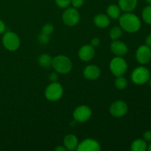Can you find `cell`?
<instances>
[{"instance_id": "1", "label": "cell", "mask_w": 151, "mask_h": 151, "mask_svg": "<svg viewBox=\"0 0 151 151\" xmlns=\"http://www.w3.org/2000/svg\"><path fill=\"white\" fill-rule=\"evenodd\" d=\"M119 26L123 30L129 33H134L139 30L141 21L137 15L131 13H125L119 18Z\"/></svg>"}, {"instance_id": "2", "label": "cell", "mask_w": 151, "mask_h": 151, "mask_svg": "<svg viewBox=\"0 0 151 151\" xmlns=\"http://www.w3.org/2000/svg\"><path fill=\"white\" fill-rule=\"evenodd\" d=\"M51 66L58 73L67 74L72 70V63L67 56L59 55L53 58Z\"/></svg>"}, {"instance_id": "3", "label": "cell", "mask_w": 151, "mask_h": 151, "mask_svg": "<svg viewBox=\"0 0 151 151\" xmlns=\"http://www.w3.org/2000/svg\"><path fill=\"white\" fill-rule=\"evenodd\" d=\"M131 81L137 85H143L149 81L150 72L148 69L142 66H138L133 70L131 75Z\"/></svg>"}, {"instance_id": "4", "label": "cell", "mask_w": 151, "mask_h": 151, "mask_svg": "<svg viewBox=\"0 0 151 151\" xmlns=\"http://www.w3.org/2000/svg\"><path fill=\"white\" fill-rule=\"evenodd\" d=\"M63 94V88L60 83L52 82L48 85L45 90V97L50 101H58Z\"/></svg>"}, {"instance_id": "5", "label": "cell", "mask_w": 151, "mask_h": 151, "mask_svg": "<svg viewBox=\"0 0 151 151\" xmlns=\"http://www.w3.org/2000/svg\"><path fill=\"white\" fill-rule=\"evenodd\" d=\"M20 38L15 32L8 31L2 37V44L6 50L9 51H16L20 46Z\"/></svg>"}, {"instance_id": "6", "label": "cell", "mask_w": 151, "mask_h": 151, "mask_svg": "<svg viewBox=\"0 0 151 151\" xmlns=\"http://www.w3.org/2000/svg\"><path fill=\"white\" fill-rule=\"evenodd\" d=\"M109 68L111 73L114 76H121L126 72L128 69V63L126 60L122 57L116 56L111 60Z\"/></svg>"}, {"instance_id": "7", "label": "cell", "mask_w": 151, "mask_h": 151, "mask_svg": "<svg viewBox=\"0 0 151 151\" xmlns=\"http://www.w3.org/2000/svg\"><path fill=\"white\" fill-rule=\"evenodd\" d=\"M81 19V16L75 7H67L62 14V21L66 25L69 27H73L78 24Z\"/></svg>"}, {"instance_id": "8", "label": "cell", "mask_w": 151, "mask_h": 151, "mask_svg": "<svg viewBox=\"0 0 151 151\" xmlns=\"http://www.w3.org/2000/svg\"><path fill=\"white\" fill-rule=\"evenodd\" d=\"M128 110V105L122 100L115 101L111 105L109 108V112L114 117H122L127 114Z\"/></svg>"}, {"instance_id": "9", "label": "cell", "mask_w": 151, "mask_h": 151, "mask_svg": "<svg viewBox=\"0 0 151 151\" xmlns=\"http://www.w3.org/2000/svg\"><path fill=\"white\" fill-rule=\"evenodd\" d=\"M92 111L87 106H81L73 112V118L78 122H85L91 118Z\"/></svg>"}, {"instance_id": "10", "label": "cell", "mask_w": 151, "mask_h": 151, "mask_svg": "<svg viewBox=\"0 0 151 151\" xmlns=\"http://www.w3.org/2000/svg\"><path fill=\"white\" fill-rule=\"evenodd\" d=\"M136 58L137 61L144 65L151 60V48L148 46L142 45L137 49L136 52Z\"/></svg>"}, {"instance_id": "11", "label": "cell", "mask_w": 151, "mask_h": 151, "mask_svg": "<svg viewBox=\"0 0 151 151\" xmlns=\"http://www.w3.org/2000/svg\"><path fill=\"white\" fill-rule=\"evenodd\" d=\"M101 150L100 145L97 140L94 139L88 138L84 139L78 144V151H100Z\"/></svg>"}, {"instance_id": "12", "label": "cell", "mask_w": 151, "mask_h": 151, "mask_svg": "<svg viewBox=\"0 0 151 151\" xmlns=\"http://www.w3.org/2000/svg\"><path fill=\"white\" fill-rule=\"evenodd\" d=\"M94 55H95V50H94V47H92L91 44L83 46L78 51L79 58L85 62L92 60L94 57Z\"/></svg>"}, {"instance_id": "13", "label": "cell", "mask_w": 151, "mask_h": 151, "mask_svg": "<svg viewBox=\"0 0 151 151\" xmlns=\"http://www.w3.org/2000/svg\"><path fill=\"white\" fill-rule=\"evenodd\" d=\"M111 51L114 55L118 57H122L125 55L128 51V46L122 41L119 40H114L111 44Z\"/></svg>"}, {"instance_id": "14", "label": "cell", "mask_w": 151, "mask_h": 151, "mask_svg": "<svg viewBox=\"0 0 151 151\" xmlns=\"http://www.w3.org/2000/svg\"><path fill=\"white\" fill-rule=\"evenodd\" d=\"M83 75L87 80L94 81L100 77V68L96 65H88L83 69Z\"/></svg>"}, {"instance_id": "15", "label": "cell", "mask_w": 151, "mask_h": 151, "mask_svg": "<svg viewBox=\"0 0 151 151\" xmlns=\"http://www.w3.org/2000/svg\"><path fill=\"white\" fill-rule=\"evenodd\" d=\"M93 22H94V25L100 29H105L108 27L111 23L110 18L108 16V15L103 14V13L96 15L94 17Z\"/></svg>"}, {"instance_id": "16", "label": "cell", "mask_w": 151, "mask_h": 151, "mask_svg": "<svg viewBox=\"0 0 151 151\" xmlns=\"http://www.w3.org/2000/svg\"><path fill=\"white\" fill-rule=\"evenodd\" d=\"M78 139L73 134H68L63 139V145L66 150L72 151L77 150L78 146Z\"/></svg>"}, {"instance_id": "17", "label": "cell", "mask_w": 151, "mask_h": 151, "mask_svg": "<svg viewBox=\"0 0 151 151\" xmlns=\"http://www.w3.org/2000/svg\"><path fill=\"white\" fill-rule=\"evenodd\" d=\"M119 7L121 10L129 13L137 7L138 0H119Z\"/></svg>"}, {"instance_id": "18", "label": "cell", "mask_w": 151, "mask_h": 151, "mask_svg": "<svg viewBox=\"0 0 151 151\" xmlns=\"http://www.w3.org/2000/svg\"><path fill=\"white\" fill-rule=\"evenodd\" d=\"M107 15L110 19H117L121 16V9L116 4H111L107 7Z\"/></svg>"}, {"instance_id": "19", "label": "cell", "mask_w": 151, "mask_h": 151, "mask_svg": "<svg viewBox=\"0 0 151 151\" xmlns=\"http://www.w3.org/2000/svg\"><path fill=\"white\" fill-rule=\"evenodd\" d=\"M131 149L133 151H145L147 149V142L142 139H137L132 142Z\"/></svg>"}, {"instance_id": "20", "label": "cell", "mask_w": 151, "mask_h": 151, "mask_svg": "<svg viewBox=\"0 0 151 151\" xmlns=\"http://www.w3.org/2000/svg\"><path fill=\"white\" fill-rule=\"evenodd\" d=\"M52 58L48 54L41 55L38 59V64L45 69H48L52 66Z\"/></svg>"}, {"instance_id": "21", "label": "cell", "mask_w": 151, "mask_h": 151, "mask_svg": "<svg viewBox=\"0 0 151 151\" xmlns=\"http://www.w3.org/2000/svg\"><path fill=\"white\" fill-rule=\"evenodd\" d=\"M122 35V29L120 26H114L109 31V37L113 41L118 40Z\"/></svg>"}, {"instance_id": "22", "label": "cell", "mask_w": 151, "mask_h": 151, "mask_svg": "<svg viewBox=\"0 0 151 151\" xmlns=\"http://www.w3.org/2000/svg\"><path fill=\"white\" fill-rule=\"evenodd\" d=\"M114 85L118 89H125L128 86V81L125 77H123V75L117 76L114 81Z\"/></svg>"}, {"instance_id": "23", "label": "cell", "mask_w": 151, "mask_h": 151, "mask_svg": "<svg viewBox=\"0 0 151 151\" xmlns=\"http://www.w3.org/2000/svg\"><path fill=\"white\" fill-rule=\"evenodd\" d=\"M142 17L146 24L151 25V5L148 4L143 9L142 12Z\"/></svg>"}, {"instance_id": "24", "label": "cell", "mask_w": 151, "mask_h": 151, "mask_svg": "<svg viewBox=\"0 0 151 151\" xmlns=\"http://www.w3.org/2000/svg\"><path fill=\"white\" fill-rule=\"evenodd\" d=\"M54 31V27L51 24H46L42 27L41 29V33L45 34V35H50Z\"/></svg>"}, {"instance_id": "25", "label": "cell", "mask_w": 151, "mask_h": 151, "mask_svg": "<svg viewBox=\"0 0 151 151\" xmlns=\"http://www.w3.org/2000/svg\"><path fill=\"white\" fill-rule=\"evenodd\" d=\"M55 4L60 8H67L71 4V0H55Z\"/></svg>"}, {"instance_id": "26", "label": "cell", "mask_w": 151, "mask_h": 151, "mask_svg": "<svg viewBox=\"0 0 151 151\" xmlns=\"http://www.w3.org/2000/svg\"><path fill=\"white\" fill-rule=\"evenodd\" d=\"M38 41L42 45H46L50 42V35L41 33L38 37Z\"/></svg>"}, {"instance_id": "27", "label": "cell", "mask_w": 151, "mask_h": 151, "mask_svg": "<svg viewBox=\"0 0 151 151\" xmlns=\"http://www.w3.org/2000/svg\"><path fill=\"white\" fill-rule=\"evenodd\" d=\"M83 2V0H71V4L72 5V7L76 9L82 7Z\"/></svg>"}, {"instance_id": "28", "label": "cell", "mask_w": 151, "mask_h": 151, "mask_svg": "<svg viewBox=\"0 0 151 151\" xmlns=\"http://www.w3.org/2000/svg\"><path fill=\"white\" fill-rule=\"evenodd\" d=\"M49 79L51 81V83L57 82L58 80V72H52L50 75V76H49Z\"/></svg>"}, {"instance_id": "29", "label": "cell", "mask_w": 151, "mask_h": 151, "mask_svg": "<svg viewBox=\"0 0 151 151\" xmlns=\"http://www.w3.org/2000/svg\"><path fill=\"white\" fill-rule=\"evenodd\" d=\"M143 139H144L146 142H151V131H145V132L144 133V134H143Z\"/></svg>"}, {"instance_id": "30", "label": "cell", "mask_w": 151, "mask_h": 151, "mask_svg": "<svg viewBox=\"0 0 151 151\" xmlns=\"http://www.w3.org/2000/svg\"><path fill=\"white\" fill-rule=\"evenodd\" d=\"M100 40L99 38H93L91 41V45L94 47H97L100 45Z\"/></svg>"}, {"instance_id": "31", "label": "cell", "mask_w": 151, "mask_h": 151, "mask_svg": "<svg viewBox=\"0 0 151 151\" xmlns=\"http://www.w3.org/2000/svg\"><path fill=\"white\" fill-rule=\"evenodd\" d=\"M5 29H6L5 24H4V23L3 22V21L0 20V34L4 33Z\"/></svg>"}, {"instance_id": "32", "label": "cell", "mask_w": 151, "mask_h": 151, "mask_svg": "<svg viewBox=\"0 0 151 151\" xmlns=\"http://www.w3.org/2000/svg\"><path fill=\"white\" fill-rule=\"evenodd\" d=\"M145 44L151 48V34L147 35L145 38Z\"/></svg>"}, {"instance_id": "33", "label": "cell", "mask_w": 151, "mask_h": 151, "mask_svg": "<svg viewBox=\"0 0 151 151\" xmlns=\"http://www.w3.org/2000/svg\"><path fill=\"white\" fill-rule=\"evenodd\" d=\"M55 151H66V149L64 146H58L57 147H55Z\"/></svg>"}, {"instance_id": "34", "label": "cell", "mask_w": 151, "mask_h": 151, "mask_svg": "<svg viewBox=\"0 0 151 151\" xmlns=\"http://www.w3.org/2000/svg\"><path fill=\"white\" fill-rule=\"evenodd\" d=\"M146 2L149 4V5H151V0H145Z\"/></svg>"}, {"instance_id": "35", "label": "cell", "mask_w": 151, "mask_h": 151, "mask_svg": "<svg viewBox=\"0 0 151 151\" xmlns=\"http://www.w3.org/2000/svg\"><path fill=\"white\" fill-rule=\"evenodd\" d=\"M147 150H148L149 151H151V143L150 145H149L148 147H147Z\"/></svg>"}, {"instance_id": "36", "label": "cell", "mask_w": 151, "mask_h": 151, "mask_svg": "<svg viewBox=\"0 0 151 151\" xmlns=\"http://www.w3.org/2000/svg\"><path fill=\"white\" fill-rule=\"evenodd\" d=\"M149 82H150V86H151V78H150V80H149Z\"/></svg>"}]
</instances>
